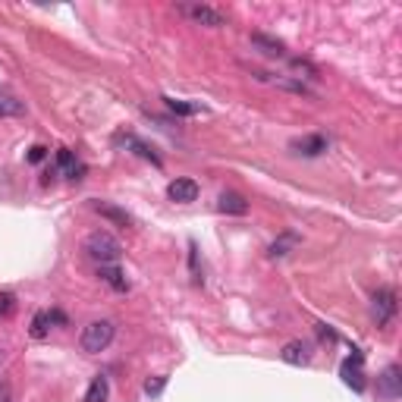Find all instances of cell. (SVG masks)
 Listing matches in <instances>:
<instances>
[{"label": "cell", "instance_id": "cell-8", "mask_svg": "<svg viewBox=\"0 0 402 402\" xmlns=\"http://www.w3.org/2000/svg\"><path fill=\"white\" fill-rule=\"evenodd\" d=\"M280 358L286 361V365L302 368V365H308V361H311V352H308V346H305L302 340H293V343H286V346H283Z\"/></svg>", "mask_w": 402, "mask_h": 402}, {"label": "cell", "instance_id": "cell-13", "mask_svg": "<svg viewBox=\"0 0 402 402\" xmlns=\"http://www.w3.org/2000/svg\"><path fill=\"white\" fill-rule=\"evenodd\" d=\"M94 211H98L101 217H107V220H114V223H120V226H129L132 223V217L126 214V211L120 208H114V204H104V201H94Z\"/></svg>", "mask_w": 402, "mask_h": 402}, {"label": "cell", "instance_id": "cell-20", "mask_svg": "<svg viewBox=\"0 0 402 402\" xmlns=\"http://www.w3.org/2000/svg\"><path fill=\"white\" fill-rule=\"evenodd\" d=\"M16 311V296L6 293V289H0V318H10Z\"/></svg>", "mask_w": 402, "mask_h": 402}, {"label": "cell", "instance_id": "cell-23", "mask_svg": "<svg viewBox=\"0 0 402 402\" xmlns=\"http://www.w3.org/2000/svg\"><path fill=\"white\" fill-rule=\"evenodd\" d=\"M0 402H10V387L6 383H0Z\"/></svg>", "mask_w": 402, "mask_h": 402}, {"label": "cell", "instance_id": "cell-1", "mask_svg": "<svg viewBox=\"0 0 402 402\" xmlns=\"http://www.w3.org/2000/svg\"><path fill=\"white\" fill-rule=\"evenodd\" d=\"M85 251H89L98 264H116L123 255V246H120V239L110 236L107 230H94L89 239H85Z\"/></svg>", "mask_w": 402, "mask_h": 402}, {"label": "cell", "instance_id": "cell-14", "mask_svg": "<svg viewBox=\"0 0 402 402\" xmlns=\"http://www.w3.org/2000/svg\"><path fill=\"white\" fill-rule=\"evenodd\" d=\"M107 396H110V383H107V377H104V374L94 377L91 387H89V393H85V402H107Z\"/></svg>", "mask_w": 402, "mask_h": 402}, {"label": "cell", "instance_id": "cell-2", "mask_svg": "<svg viewBox=\"0 0 402 402\" xmlns=\"http://www.w3.org/2000/svg\"><path fill=\"white\" fill-rule=\"evenodd\" d=\"M114 343V324L110 321H91V324L82 327V333H79V346H82V352H104L107 346Z\"/></svg>", "mask_w": 402, "mask_h": 402}, {"label": "cell", "instance_id": "cell-18", "mask_svg": "<svg viewBox=\"0 0 402 402\" xmlns=\"http://www.w3.org/2000/svg\"><path fill=\"white\" fill-rule=\"evenodd\" d=\"M47 330H51V314H47V311H38L35 318H31V336H35V340H44Z\"/></svg>", "mask_w": 402, "mask_h": 402}, {"label": "cell", "instance_id": "cell-12", "mask_svg": "<svg viewBox=\"0 0 402 402\" xmlns=\"http://www.w3.org/2000/svg\"><path fill=\"white\" fill-rule=\"evenodd\" d=\"M57 167H60V173L66 179H82V164H79L76 154L66 151V148H60L57 151Z\"/></svg>", "mask_w": 402, "mask_h": 402}, {"label": "cell", "instance_id": "cell-9", "mask_svg": "<svg viewBox=\"0 0 402 402\" xmlns=\"http://www.w3.org/2000/svg\"><path fill=\"white\" fill-rule=\"evenodd\" d=\"M98 277L104 280L110 289H116V293H126V289H129V280H126V273L116 264H98Z\"/></svg>", "mask_w": 402, "mask_h": 402}, {"label": "cell", "instance_id": "cell-16", "mask_svg": "<svg viewBox=\"0 0 402 402\" xmlns=\"http://www.w3.org/2000/svg\"><path fill=\"white\" fill-rule=\"evenodd\" d=\"M296 246H298V236H296V233L280 236V239L271 246V258H283V255H289V248H296Z\"/></svg>", "mask_w": 402, "mask_h": 402}, {"label": "cell", "instance_id": "cell-11", "mask_svg": "<svg viewBox=\"0 0 402 402\" xmlns=\"http://www.w3.org/2000/svg\"><path fill=\"white\" fill-rule=\"evenodd\" d=\"M217 208L223 211V214H236V217H239V214H246V211H248V201L242 199L239 192H223L217 199Z\"/></svg>", "mask_w": 402, "mask_h": 402}, {"label": "cell", "instance_id": "cell-6", "mask_svg": "<svg viewBox=\"0 0 402 402\" xmlns=\"http://www.w3.org/2000/svg\"><path fill=\"white\" fill-rule=\"evenodd\" d=\"M377 390H381V396H387V399H399L402 396V371L396 365L383 368V374L377 377Z\"/></svg>", "mask_w": 402, "mask_h": 402}, {"label": "cell", "instance_id": "cell-15", "mask_svg": "<svg viewBox=\"0 0 402 402\" xmlns=\"http://www.w3.org/2000/svg\"><path fill=\"white\" fill-rule=\"evenodd\" d=\"M251 44L261 47V51L271 54V57H283V54H286L283 41H277V38H267V35H251Z\"/></svg>", "mask_w": 402, "mask_h": 402}, {"label": "cell", "instance_id": "cell-3", "mask_svg": "<svg viewBox=\"0 0 402 402\" xmlns=\"http://www.w3.org/2000/svg\"><path fill=\"white\" fill-rule=\"evenodd\" d=\"M179 13L189 16L192 22H199V26H208V29H220L223 26V13L214 10V6H204V4H179Z\"/></svg>", "mask_w": 402, "mask_h": 402}, {"label": "cell", "instance_id": "cell-17", "mask_svg": "<svg viewBox=\"0 0 402 402\" xmlns=\"http://www.w3.org/2000/svg\"><path fill=\"white\" fill-rule=\"evenodd\" d=\"M26 104H22L19 98H13V94H0V116H19Z\"/></svg>", "mask_w": 402, "mask_h": 402}, {"label": "cell", "instance_id": "cell-4", "mask_svg": "<svg viewBox=\"0 0 402 402\" xmlns=\"http://www.w3.org/2000/svg\"><path fill=\"white\" fill-rule=\"evenodd\" d=\"M365 358H361V352H356V356H349L343 361V368H340V374H343V383L346 387H352L356 393L365 390Z\"/></svg>", "mask_w": 402, "mask_h": 402}, {"label": "cell", "instance_id": "cell-5", "mask_svg": "<svg viewBox=\"0 0 402 402\" xmlns=\"http://www.w3.org/2000/svg\"><path fill=\"white\" fill-rule=\"evenodd\" d=\"M374 318L381 327H387L390 321L396 318V293H393V289L383 286L374 293Z\"/></svg>", "mask_w": 402, "mask_h": 402}, {"label": "cell", "instance_id": "cell-19", "mask_svg": "<svg viewBox=\"0 0 402 402\" xmlns=\"http://www.w3.org/2000/svg\"><path fill=\"white\" fill-rule=\"evenodd\" d=\"M167 101V107L173 110V114H179V116H192V114H199V104H186V101H176V98H164Z\"/></svg>", "mask_w": 402, "mask_h": 402}, {"label": "cell", "instance_id": "cell-10", "mask_svg": "<svg viewBox=\"0 0 402 402\" xmlns=\"http://www.w3.org/2000/svg\"><path fill=\"white\" fill-rule=\"evenodd\" d=\"M293 148L298 154H305V157H318V154L327 151V139L324 136H305V139L293 141Z\"/></svg>", "mask_w": 402, "mask_h": 402}, {"label": "cell", "instance_id": "cell-21", "mask_svg": "<svg viewBox=\"0 0 402 402\" xmlns=\"http://www.w3.org/2000/svg\"><path fill=\"white\" fill-rule=\"evenodd\" d=\"M164 387H167V377H148V381H145V393H148V396H161Z\"/></svg>", "mask_w": 402, "mask_h": 402}, {"label": "cell", "instance_id": "cell-22", "mask_svg": "<svg viewBox=\"0 0 402 402\" xmlns=\"http://www.w3.org/2000/svg\"><path fill=\"white\" fill-rule=\"evenodd\" d=\"M44 154H47V148L35 145V148H31V151H29V161H31V164H41V161H44Z\"/></svg>", "mask_w": 402, "mask_h": 402}, {"label": "cell", "instance_id": "cell-7", "mask_svg": "<svg viewBox=\"0 0 402 402\" xmlns=\"http://www.w3.org/2000/svg\"><path fill=\"white\" fill-rule=\"evenodd\" d=\"M167 195H170V201L189 204V201L199 199V183H195V179H173L167 186Z\"/></svg>", "mask_w": 402, "mask_h": 402}]
</instances>
